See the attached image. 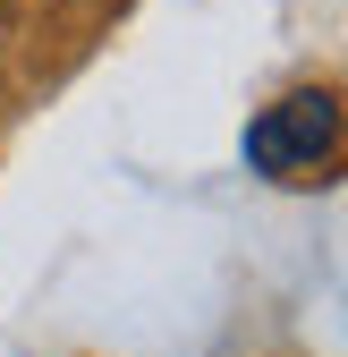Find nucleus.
I'll list each match as a JSON object with an SVG mask.
<instances>
[{
	"label": "nucleus",
	"instance_id": "1",
	"mask_svg": "<svg viewBox=\"0 0 348 357\" xmlns=\"http://www.w3.org/2000/svg\"><path fill=\"white\" fill-rule=\"evenodd\" d=\"M340 153V102L323 94V85H297V94H280L264 119L246 128V162L264 178H306Z\"/></svg>",
	"mask_w": 348,
	"mask_h": 357
}]
</instances>
